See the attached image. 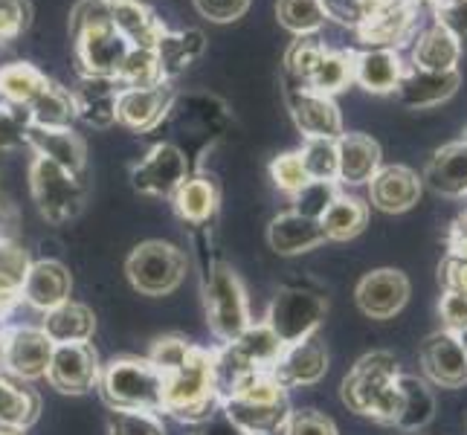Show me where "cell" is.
I'll use <instances>...</instances> for the list:
<instances>
[{
    "label": "cell",
    "instance_id": "11",
    "mask_svg": "<svg viewBox=\"0 0 467 435\" xmlns=\"http://www.w3.org/2000/svg\"><path fill=\"white\" fill-rule=\"evenodd\" d=\"M368 192L380 212H407L421 198V177L407 166H380L368 181Z\"/></svg>",
    "mask_w": 467,
    "mask_h": 435
},
{
    "label": "cell",
    "instance_id": "23",
    "mask_svg": "<svg viewBox=\"0 0 467 435\" xmlns=\"http://www.w3.org/2000/svg\"><path fill=\"white\" fill-rule=\"evenodd\" d=\"M326 348L319 346V340H305L287 348L285 360L279 366V380L285 383H317L322 375H326Z\"/></svg>",
    "mask_w": 467,
    "mask_h": 435
},
{
    "label": "cell",
    "instance_id": "32",
    "mask_svg": "<svg viewBox=\"0 0 467 435\" xmlns=\"http://www.w3.org/2000/svg\"><path fill=\"white\" fill-rule=\"evenodd\" d=\"M117 96L119 93H114V88H110V78L90 76L85 88L78 90L76 108L82 110V117L90 125H110L117 119Z\"/></svg>",
    "mask_w": 467,
    "mask_h": 435
},
{
    "label": "cell",
    "instance_id": "50",
    "mask_svg": "<svg viewBox=\"0 0 467 435\" xmlns=\"http://www.w3.org/2000/svg\"><path fill=\"white\" fill-rule=\"evenodd\" d=\"M24 137H26V134H24V128L18 125V119H15L4 105H0V149L18 145Z\"/></svg>",
    "mask_w": 467,
    "mask_h": 435
},
{
    "label": "cell",
    "instance_id": "21",
    "mask_svg": "<svg viewBox=\"0 0 467 435\" xmlns=\"http://www.w3.org/2000/svg\"><path fill=\"white\" fill-rule=\"evenodd\" d=\"M26 140L41 151V157L53 160L56 166H61L64 171L76 174L85 163V145L78 142L67 128H32L26 134Z\"/></svg>",
    "mask_w": 467,
    "mask_h": 435
},
{
    "label": "cell",
    "instance_id": "31",
    "mask_svg": "<svg viewBox=\"0 0 467 435\" xmlns=\"http://www.w3.org/2000/svg\"><path fill=\"white\" fill-rule=\"evenodd\" d=\"M276 15L285 29H291L294 36L305 38L326 26L328 6H326V0H279Z\"/></svg>",
    "mask_w": 467,
    "mask_h": 435
},
{
    "label": "cell",
    "instance_id": "15",
    "mask_svg": "<svg viewBox=\"0 0 467 435\" xmlns=\"http://www.w3.org/2000/svg\"><path fill=\"white\" fill-rule=\"evenodd\" d=\"M424 181L444 198H467V142H447L430 157Z\"/></svg>",
    "mask_w": 467,
    "mask_h": 435
},
{
    "label": "cell",
    "instance_id": "46",
    "mask_svg": "<svg viewBox=\"0 0 467 435\" xmlns=\"http://www.w3.org/2000/svg\"><path fill=\"white\" fill-rule=\"evenodd\" d=\"M26 0H0V38H15L26 26Z\"/></svg>",
    "mask_w": 467,
    "mask_h": 435
},
{
    "label": "cell",
    "instance_id": "27",
    "mask_svg": "<svg viewBox=\"0 0 467 435\" xmlns=\"http://www.w3.org/2000/svg\"><path fill=\"white\" fill-rule=\"evenodd\" d=\"M203 53V36L198 29H186V32H177V36H160L157 47H154V56L160 64V73L171 76L181 67H186L189 61H195Z\"/></svg>",
    "mask_w": 467,
    "mask_h": 435
},
{
    "label": "cell",
    "instance_id": "22",
    "mask_svg": "<svg viewBox=\"0 0 467 435\" xmlns=\"http://www.w3.org/2000/svg\"><path fill=\"white\" fill-rule=\"evenodd\" d=\"M398 389L400 398H404V407H400L395 427L404 432L424 430L432 421V415H436V398H432L430 386L412 375H398Z\"/></svg>",
    "mask_w": 467,
    "mask_h": 435
},
{
    "label": "cell",
    "instance_id": "35",
    "mask_svg": "<svg viewBox=\"0 0 467 435\" xmlns=\"http://www.w3.org/2000/svg\"><path fill=\"white\" fill-rule=\"evenodd\" d=\"M299 157L308 181H337V140H308Z\"/></svg>",
    "mask_w": 467,
    "mask_h": 435
},
{
    "label": "cell",
    "instance_id": "28",
    "mask_svg": "<svg viewBox=\"0 0 467 435\" xmlns=\"http://www.w3.org/2000/svg\"><path fill=\"white\" fill-rule=\"evenodd\" d=\"M93 331V316L88 308L82 305H58L53 308V314L47 316V326H44V334L47 340H56L61 346L67 343H85Z\"/></svg>",
    "mask_w": 467,
    "mask_h": 435
},
{
    "label": "cell",
    "instance_id": "48",
    "mask_svg": "<svg viewBox=\"0 0 467 435\" xmlns=\"http://www.w3.org/2000/svg\"><path fill=\"white\" fill-rule=\"evenodd\" d=\"M287 435H337V427L328 421L326 415H317V412H302L291 421V430Z\"/></svg>",
    "mask_w": 467,
    "mask_h": 435
},
{
    "label": "cell",
    "instance_id": "37",
    "mask_svg": "<svg viewBox=\"0 0 467 435\" xmlns=\"http://www.w3.org/2000/svg\"><path fill=\"white\" fill-rule=\"evenodd\" d=\"M294 198H296L294 212L319 221L322 215H326V209L337 201V186L328 183V181H308Z\"/></svg>",
    "mask_w": 467,
    "mask_h": 435
},
{
    "label": "cell",
    "instance_id": "2",
    "mask_svg": "<svg viewBox=\"0 0 467 435\" xmlns=\"http://www.w3.org/2000/svg\"><path fill=\"white\" fill-rule=\"evenodd\" d=\"M398 360L386 351L363 357L343 383V400L360 415H372L383 424H395L404 398L398 389Z\"/></svg>",
    "mask_w": 467,
    "mask_h": 435
},
{
    "label": "cell",
    "instance_id": "8",
    "mask_svg": "<svg viewBox=\"0 0 467 435\" xmlns=\"http://www.w3.org/2000/svg\"><path fill=\"white\" fill-rule=\"evenodd\" d=\"M410 299V279L400 270H375L358 285V305L372 319H392Z\"/></svg>",
    "mask_w": 467,
    "mask_h": 435
},
{
    "label": "cell",
    "instance_id": "45",
    "mask_svg": "<svg viewBox=\"0 0 467 435\" xmlns=\"http://www.w3.org/2000/svg\"><path fill=\"white\" fill-rule=\"evenodd\" d=\"M24 276H26V255L18 247L4 244L0 247V285L15 287L24 282Z\"/></svg>",
    "mask_w": 467,
    "mask_h": 435
},
{
    "label": "cell",
    "instance_id": "5",
    "mask_svg": "<svg viewBox=\"0 0 467 435\" xmlns=\"http://www.w3.org/2000/svg\"><path fill=\"white\" fill-rule=\"evenodd\" d=\"M128 273H131L134 285L140 290H146V294H154V296L169 294V290L183 276V259L174 247L151 241V244H142L131 255Z\"/></svg>",
    "mask_w": 467,
    "mask_h": 435
},
{
    "label": "cell",
    "instance_id": "17",
    "mask_svg": "<svg viewBox=\"0 0 467 435\" xmlns=\"http://www.w3.org/2000/svg\"><path fill=\"white\" fill-rule=\"evenodd\" d=\"M169 102H171V93L163 85L122 90L117 96V119H122L128 128L146 131V128H151L163 119Z\"/></svg>",
    "mask_w": 467,
    "mask_h": 435
},
{
    "label": "cell",
    "instance_id": "54",
    "mask_svg": "<svg viewBox=\"0 0 467 435\" xmlns=\"http://www.w3.org/2000/svg\"><path fill=\"white\" fill-rule=\"evenodd\" d=\"M462 142H467V128H464V137H462Z\"/></svg>",
    "mask_w": 467,
    "mask_h": 435
},
{
    "label": "cell",
    "instance_id": "24",
    "mask_svg": "<svg viewBox=\"0 0 467 435\" xmlns=\"http://www.w3.org/2000/svg\"><path fill=\"white\" fill-rule=\"evenodd\" d=\"M67 290H70V276L56 262H41L26 276V296L38 308H50V311L58 308L67 299Z\"/></svg>",
    "mask_w": 467,
    "mask_h": 435
},
{
    "label": "cell",
    "instance_id": "47",
    "mask_svg": "<svg viewBox=\"0 0 467 435\" xmlns=\"http://www.w3.org/2000/svg\"><path fill=\"white\" fill-rule=\"evenodd\" d=\"M441 319H444V326L447 331H464L467 328V296L462 294H453V290H444V296H441Z\"/></svg>",
    "mask_w": 467,
    "mask_h": 435
},
{
    "label": "cell",
    "instance_id": "16",
    "mask_svg": "<svg viewBox=\"0 0 467 435\" xmlns=\"http://www.w3.org/2000/svg\"><path fill=\"white\" fill-rule=\"evenodd\" d=\"M462 50L464 47L456 41L453 32H447L441 24H432L412 47V67L427 73H453L459 70Z\"/></svg>",
    "mask_w": 467,
    "mask_h": 435
},
{
    "label": "cell",
    "instance_id": "6",
    "mask_svg": "<svg viewBox=\"0 0 467 435\" xmlns=\"http://www.w3.org/2000/svg\"><path fill=\"white\" fill-rule=\"evenodd\" d=\"M424 375L441 389H459L467 383V354L453 331L430 334L421 346Z\"/></svg>",
    "mask_w": 467,
    "mask_h": 435
},
{
    "label": "cell",
    "instance_id": "18",
    "mask_svg": "<svg viewBox=\"0 0 467 435\" xmlns=\"http://www.w3.org/2000/svg\"><path fill=\"white\" fill-rule=\"evenodd\" d=\"M267 241L276 253L294 255V253H305V250L322 244V241H326V233H322V223L314 218H305L299 212H285L270 223Z\"/></svg>",
    "mask_w": 467,
    "mask_h": 435
},
{
    "label": "cell",
    "instance_id": "39",
    "mask_svg": "<svg viewBox=\"0 0 467 435\" xmlns=\"http://www.w3.org/2000/svg\"><path fill=\"white\" fill-rule=\"evenodd\" d=\"M36 412V400L26 392H18L15 386L0 380V421L4 424H26Z\"/></svg>",
    "mask_w": 467,
    "mask_h": 435
},
{
    "label": "cell",
    "instance_id": "14",
    "mask_svg": "<svg viewBox=\"0 0 467 435\" xmlns=\"http://www.w3.org/2000/svg\"><path fill=\"white\" fill-rule=\"evenodd\" d=\"M380 169V145L366 134H343L337 140V181L360 186Z\"/></svg>",
    "mask_w": 467,
    "mask_h": 435
},
{
    "label": "cell",
    "instance_id": "26",
    "mask_svg": "<svg viewBox=\"0 0 467 435\" xmlns=\"http://www.w3.org/2000/svg\"><path fill=\"white\" fill-rule=\"evenodd\" d=\"M366 221H368L366 203L358 198H343V195H337V201L326 209V215L319 218L322 233L334 241H348L358 233H363Z\"/></svg>",
    "mask_w": 467,
    "mask_h": 435
},
{
    "label": "cell",
    "instance_id": "42",
    "mask_svg": "<svg viewBox=\"0 0 467 435\" xmlns=\"http://www.w3.org/2000/svg\"><path fill=\"white\" fill-rule=\"evenodd\" d=\"M195 9L206 21L230 24V21H238L241 15L250 9V0H195Z\"/></svg>",
    "mask_w": 467,
    "mask_h": 435
},
{
    "label": "cell",
    "instance_id": "30",
    "mask_svg": "<svg viewBox=\"0 0 467 435\" xmlns=\"http://www.w3.org/2000/svg\"><path fill=\"white\" fill-rule=\"evenodd\" d=\"M9 366L24 378H36L41 375L47 366H50V340L47 334H36V331H24L15 337V343L9 346Z\"/></svg>",
    "mask_w": 467,
    "mask_h": 435
},
{
    "label": "cell",
    "instance_id": "33",
    "mask_svg": "<svg viewBox=\"0 0 467 435\" xmlns=\"http://www.w3.org/2000/svg\"><path fill=\"white\" fill-rule=\"evenodd\" d=\"M47 85L50 82H47L36 67H29V64L18 61V64H6V67H0V96H6L9 102L29 105Z\"/></svg>",
    "mask_w": 467,
    "mask_h": 435
},
{
    "label": "cell",
    "instance_id": "10",
    "mask_svg": "<svg viewBox=\"0 0 467 435\" xmlns=\"http://www.w3.org/2000/svg\"><path fill=\"white\" fill-rule=\"evenodd\" d=\"M186 183V157L174 145H157V149L134 169V186L149 195H171Z\"/></svg>",
    "mask_w": 467,
    "mask_h": 435
},
{
    "label": "cell",
    "instance_id": "38",
    "mask_svg": "<svg viewBox=\"0 0 467 435\" xmlns=\"http://www.w3.org/2000/svg\"><path fill=\"white\" fill-rule=\"evenodd\" d=\"M368 26L363 29L366 38H372L375 44H395L407 32L410 12L404 9H380L375 15H368Z\"/></svg>",
    "mask_w": 467,
    "mask_h": 435
},
{
    "label": "cell",
    "instance_id": "53",
    "mask_svg": "<svg viewBox=\"0 0 467 435\" xmlns=\"http://www.w3.org/2000/svg\"><path fill=\"white\" fill-rule=\"evenodd\" d=\"M456 337H459V343H462V348H464V354H467V328H464V331H459Z\"/></svg>",
    "mask_w": 467,
    "mask_h": 435
},
{
    "label": "cell",
    "instance_id": "49",
    "mask_svg": "<svg viewBox=\"0 0 467 435\" xmlns=\"http://www.w3.org/2000/svg\"><path fill=\"white\" fill-rule=\"evenodd\" d=\"M441 282L444 290H453V294L467 296V259H450L441 264Z\"/></svg>",
    "mask_w": 467,
    "mask_h": 435
},
{
    "label": "cell",
    "instance_id": "20",
    "mask_svg": "<svg viewBox=\"0 0 467 435\" xmlns=\"http://www.w3.org/2000/svg\"><path fill=\"white\" fill-rule=\"evenodd\" d=\"M110 6V21L131 41V47H142V50H154L163 32L157 29L154 15L137 4V0H108Z\"/></svg>",
    "mask_w": 467,
    "mask_h": 435
},
{
    "label": "cell",
    "instance_id": "9",
    "mask_svg": "<svg viewBox=\"0 0 467 435\" xmlns=\"http://www.w3.org/2000/svg\"><path fill=\"white\" fill-rule=\"evenodd\" d=\"M291 114H294L296 128L308 140H340L343 137V117L331 96L302 90L291 99Z\"/></svg>",
    "mask_w": 467,
    "mask_h": 435
},
{
    "label": "cell",
    "instance_id": "36",
    "mask_svg": "<svg viewBox=\"0 0 467 435\" xmlns=\"http://www.w3.org/2000/svg\"><path fill=\"white\" fill-rule=\"evenodd\" d=\"M215 206V189L209 186V181H186L181 189H177V209L181 215L201 221L213 212Z\"/></svg>",
    "mask_w": 467,
    "mask_h": 435
},
{
    "label": "cell",
    "instance_id": "12",
    "mask_svg": "<svg viewBox=\"0 0 467 435\" xmlns=\"http://www.w3.org/2000/svg\"><path fill=\"white\" fill-rule=\"evenodd\" d=\"M407 73V64L389 47H372V50L354 53V82L368 93H395L400 78Z\"/></svg>",
    "mask_w": 467,
    "mask_h": 435
},
{
    "label": "cell",
    "instance_id": "41",
    "mask_svg": "<svg viewBox=\"0 0 467 435\" xmlns=\"http://www.w3.org/2000/svg\"><path fill=\"white\" fill-rule=\"evenodd\" d=\"M436 24L453 32L456 41L467 44V0H436Z\"/></svg>",
    "mask_w": 467,
    "mask_h": 435
},
{
    "label": "cell",
    "instance_id": "3",
    "mask_svg": "<svg viewBox=\"0 0 467 435\" xmlns=\"http://www.w3.org/2000/svg\"><path fill=\"white\" fill-rule=\"evenodd\" d=\"M326 299L308 290H282L270 308V331L282 348L305 343L326 316Z\"/></svg>",
    "mask_w": 467,
    "mask_h": 435
},
{
    "label": "cell",
    "instance_id": "29",
    "mask_svg": "<svg viewBox=\"0 0 467 435\" xmlns=\"http://www.w3.org/2000/svg\"><path fill=\"white\" fill-rule=\"evenodd\" d=\"M213 314L221 334L238 337L244 328V299L238 294V285L230 276H215L213 282Z\"/></svg>",
    "mask_w": 467,
    "mask_h": 435
},
{
    "label": "cell",
    "instance_id": "25",
    "mask_svg": "<svg viewBox=\"0 0 467 435\" xmlns=\"http://www.w3.org/2000/svg\"><path fill=\"white\" fill-rule=\"evenodd\" d=\"M354 82V53L346 50H326L319 56L314 73L308 76V88L322 96H334Z\"/></svg>",
    "mask_w": 467,
    "mask_h": 435
},
{
    "label": "cell",
    "instance_id": "43",
    "mask_svg": "<svg viewBox=\"0 0 467 435\" xmlns=\"http://www.w3.org/2000/svg\"><path fill=\"white\" fill-rule=\"evenodd\" d=\"M322 53H326V47H319V44H314L308 38H299L291 47V53H287V64H291V70L299 78H305V82H308V76L314 73V67H317V61H319Z\"/></svg>",
    "mask_w": 467,
    "mask_h": 435
},
{
    "label": "cell",
    "instance_id": "51",
    "mask_svg": "<svg viewBox=\"0 0 467 435\" xmlns=\"http://www.w3.org/2000/svg\"><path fill=\"white\" fill-rule=\"evenodd\" d=\"M450 259H467V233L464 230H450Z\"/></svg>",
    "mask_w": 467,
    "mask_h": 435
},
{
    "label": "cell",
    "instance_id": "52",
    "mask_svg": "<svg viewBox=\"0 0 467 435\" xmlns=\"http://www.w3.org/2000/svg\"><path fill=\"white\" fill-rule=\"evenodd\" d=\"M453 227H456V230H464V233H467V209H464V212H462V215L456 218V223H453Z\"/></svg>",
    "mask_w": 467,
    "mask_h": 435
},
{
    "label": "cell",
    "instance_id": "13",
    "mask_svg": "<svg viewBox=\"0 0 467 435\" xmlns=\"http://www.w3.org/2000/svg\"><path fill=\"white\" fill-rule=\"evenodd\" d=\"M462 85L459 70L453 73H427V70H415L407 67L404 78L398 85V99L404 102L407 108L424 110V108H436L441 102H447Z\"/></svg>",
    "mask_w": 467,
    "mask_h": 435
},
{
    "label": "cell",
    "instance_id": "40",
    "mask_svg": "<svg viewBox=\"0 0 467 435\" xmlns=\"http://www.w3.org/2000/svg\"><path fill=\"white\" fill-rule=\"evenodd\" d=\"M270 171H273V181H276V186L285 189V192H291V195H296V192L308 183V174H305L299 154H282L276 163L270 166Z\"/></svg>",
    "mask_w": 467,
    "mask_h": 435
},
{
    "label": "cell",
    "instance_id": "7",
    "mask_svg": "<svg viewBox=\"0 0 467 435\" xmlns=\"http://www.w3.org/2000/svg\"><path fill=\"white\" fill-rule=\"evenodd\" d=\"M105 389L119 407H157L163 400V380L142 363H114Z\"/></svg>",
    "mask_w": 467,
    "mask_h": 435
},
{
    "label": "cell",
    "instance_id": "44",
    "mask_svg": "<svg viewBox=\"0 0 467 435\" xmlns=\"http://www.w3.org/2000/svg\"><path fill=\"white\" fill-rule=\"evenodd\" d=\"M110 432L114 435H163L160 424L149 415L140 412H117L110 418Z\"/></svg>",
    "mask_w": 467,
    "mask_h": 435
},
{
    "label": "cell",
    "instance_id": "19",
    "mask_svg": "<svg viewBox=\"0 0 467 435\" xmlns=\"http://www.w3.org/2000/svg\"><path fill=\"white\" fill-rule=\"evenodd\" d=\"M50 380L64 392H82L93 380V354L82 343L58 346L50 357Z\"/></svg>",
    "mask_w": 467,
    "mask_h": 435
},
{
    "label": "cell",
    "instance_id": "34",
    "mask_svg": "<svg viewBox=\"0 0 467 435\" xmlns=\"http://www.w3.org/2000/svg\"><path fill=\"white\" fill-rule=\"evenodd\" d=\"M32 108V119L38 128H67L73 117V102L70 96L56 85H47L36 99L29 102Z\"/></svg>",
    "mask_w": 467,
    "mask_h": 435
},
{
    "label": "cell",
    "instance_id": "4",
    "mask_svg": "<svg viewBox=\"0 0 467 435\" xmlns=\"http://www.w3.org/2000/svg\"><path fill=\"white\" fill-rule=\"evenodd\" d=\"M32 192H36L41 212L50 221L70 218L82 203V189H78L76 177L47 157H38L32 166Z\"/></svg>",
    "mask_w": 467,
    "mask_h": 435
},
{
    "label": "cell",
    "instance_id": "1",
    "mask_svg": "<svg viewBox=\"0 0 467 435\" xmlns=\"http://www.w3.org/2000/svg\"><path fill=\"white\" fill-rule=\"evenodd\" d=\"M73 38L76 53L88 67V73L99 78H117L122 61L134 50L131 41L110 21L108 0H85V4H78L73 18Z\"/></svg>",
    "mask_w": 467,
    "mask_h": 435
}]
</instances>
